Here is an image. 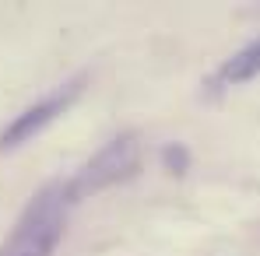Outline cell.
Listing matches in <instances>:
<instances>
[{
  "instance_id": "cell-1",
  "label": "cell",
  "mask_w": 260,
  "mask_h": 256,
  "mask_svg": "<svg viewBox=\"0 0 260 256\" xmlns=\"http://www.w3.org/2000/svg\"><path fill=\"white\" fill-rule=\"evenodd\" d=\"M67 207L71 204L63 197V182L43 186L0 242V256H53L67 228Z\"/></svg>"
},
{
  "instance_id": "cell-2",
  "label": "cell",
  "mask_w": 260,
  "mask_h": 256,
  "mask_svg": "<svg viewBox=\"0 0 260 256\" xmlns=\"http://www.w3.org/2000/svg\"><path fill=\"white\" fill-rule=\"evenodd\" d=\"M137 169H141V137L137 133H120L106 148H99L85 165L63 182V197H67V204L88 200V197H95V193H102L116 182L134 179Z\"/></svg>"
},
{
  "instance_id": "cell-3",
  "label": "cell",
  "mask_w": 260,
  "mask_h": 256,
  "mask_svg": "<svg viewBox=\"0 0 260 256\" xmlns=\"http://www.w3.org/2000/svg\"><path fill=\"white\" fill-rule=\"evenodd\" d=\"M88 85V74H78V78H71L67 85L53 88L46 98H39L36 105H28L25 113H18L7 127L0 130V151H14V148H21L25 140H32L39 130H46L56 116H63L78 98H81V91Z\"/></svg>"
},
{
  "instance_id": "cell-4",
  "label": "cell",
  "mask_w": 260,
  "mask_h": 256,
  "mask_svg": "<svg viewBox=\"0 0 260 256\" xmlns=\"http://www.w3.org/2000/svg\"><path fill=\"white\" fill-rule=\"evenodd\" d=\"M257 74H260V39H253V43H246L243 49H236V53L218 67L211 85L215 88H236V85L253 81Z\"/></svg>"
},
{
  "instance_id": "cell-5",
  "label": "cell",
  "mask_w": 260,
  "mask_h": 256,
  "mask_svg": "<svg viewBox=\"0 0 260 256\" xmlns=\"http://www.w3.org/2000/svg\"><path fill=\"white\" fill-rule=\"evenodd\" d=\"M162 165L173 172V175H183V172L190 169V151L183 144H166L162 148Z\"/></svg>"
}]
</instances>
